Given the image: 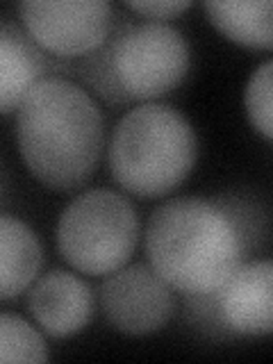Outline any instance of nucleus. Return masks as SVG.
Segmentation results:
<instances>
[{
	"label": "nucleus",
	"mask_w": 273,
	"mask_h": 364,
	"mask_svg": "<svg viewBox=\"0 0 273 364\" xmlns=\"http://www.w3.org/2000/svg\"><path fill=\"white\" fill-rule=\"evenodd\" d=\"M16 112V144L30 173L53 191L85 187L105 146V123L94 96L68 77H46Z\"/></svg>",
	"instance_id": "nucleus-1"
},
{
	"label": "nucleus",
	"mask_w": 273,
	"mask_h": 364,
	"mask_svg": "<svg viewBox=\"0 0 273 364\" xmlns=\"http://www.w3.org/2000/svg\"><path fill=\"white\" fill-rule=\"evenodd\" d=\"M146 255L157 276L182 294L219 289L246 259L230 219L200 196L159 205L146 225Z\"/></svg>",
	"instance_id": "nucleus-2"
},
{
	"label": "nucleus",
	"mask_w": 273,
	"mask_h": 364,
	"mask_svg": "<svg viewBox=\"0 0 273 364\" xmlns=\"http://www.w3.org/2000/svg\"><path fill=\"white\" fill-rule=\"evenodd\" d=\"M198 157V141L187 117L171 105L144 102L117 123L107 166L132 196L159 198L187 180Z\"/></svg>",
	"instance_id": "nucleus-3"
},
{
	"label": "nucleus",
	"mask_w": 273,
	"mask_h": 364,
	"mask_svg": "<svg viewBox=\"0 0 273 364\" xmlns=\"http://www.w3.org/2000/svg\"><path fill=\"white\" fill-rule=\"evenodd\" d=\"M139 242V216L119 191L89 189L66 205L57 221V246L66 264L107 276L128 264Z\"/></svg>",
	"instance_id": "nucleus-4"
},
{
	"label": "nucleus",
	"mask_w": 273,
	"mask_h": 364,
	"mask_svg": "<svg viewBox=\"0 0 273 364\" xmlns=\"http://www.w3.org/2000/svg\"><path fill=\"white\" fill-rule=\"evenodd\" d=\"M114 75L123 94L132 100H153L168 94L185 80L191 50L178 28L164 21L134 23L114 14Z\"/></svg>",
	"instance_id": "nucleus-5"
},
{
	"label": "nucleus",
	"mask_w": 273,
	"mask_h": 364,
	"mask_svg": "<svg viewBox=\"0 0 273 364\" xmlns=\"http://www.w3.org/2000/svg\"><path fill=\"white\" fill-rule=\"evenodd\" d=\"M18 11L37 46L60 60L96 50L114 23V7L105 0H26Z\"/></svg>",
	"instance_id": "nucleus-6"
},
{
	"label": "nucleus",
	"mask_w": 273,
	"mask_h": 364,
	"mask_svg": "<svg viewBox=\"0 0 273 364\" xmlns=\"http://www.w3.org/2000/svg\"><path fill=\"white\" fill-rule=\"evenodd\" d=\"M100 305L119 333L153 335L173 316L176 296L151 264L136 262L107 273L100 284Z\"/></svg>",
	"instance_id": "nucleus-7"
},
{
	"label": "nucleus",
	"mask_w": 273,
	"mask_h": 364,
	"mask_svg": "<svg viewBox=\"0 0 273 364\" xmlns=\"http://www.w3.org/2000/svg\"><path fill=\"white\" fill-rule=\"evenodd\" d=\"M216 307L235 337H264L273 330V264L269 259L242 262L219 289Z\"/></svg>",
	"instance_id": "nucleus-8"
},
{
	"label": "nucleus",
	"mask_w": 273,
	"mask_h": 364,
	"mask_svg": "<svg viewBox=\"0 0 273 364\" xmlns=\"http://www.w3.org/2000/svg\"><path fill=\"white\" fill-rule=\"evenodd\" d=\"M71 68L37 46L16 21L0 18V114L18 109L28 91L41 80L64 77L62 73Z\"/></svg>",
	"instance_id": "nucleus-9"
},
{
	"label": "nucleus",
	"mask_w": 273,
	"mask_h": 364,
	"mask_svg": "<svg viewBox=\"0 0 273 364\" xmlns=\"http://www.w3.org/2000/svg\"><path fill=\"white\" fill-rule=\"evenodd\" d=\"M28 310L50 337H71L94 314V291L73 271L53 269L30 284Z\"/></svg>",
	"instance_id": "nucleus-10"
},
{
	"label": "nucleus",
	"mask_w": 273,
	"mask_h": 364,
	"mask_svg": "<svg viewBox=\"0 0 273 364\" xmlns=\"http://www.w3.org/2000/svg\"><path fill=\"white\" fill-rule=\"evenodd\" d=\"M43 264L37 232L16 216L0 214V301L30 289Z\"/></svg>",
	"instance_id": "nucleus-11"
},
{
	"label": "nucleus",
	"mask_w": 273,
	"mask_h": 364,
	"mask_svg": "<svg viewBox=\"0 0 273 364\" xmlns=\"http://www.w3.org/2000/svg\"><path fill=\"white\" fill-rule=\"evenodd\" d=\"M205 11L212 26L246 48L269 50L273 43L271 0H208Z\"/></svg>",
	"instance_id": "nucleus-12"
},
{
	"label": "nucleus",
	"mask_w": 273,
	"mask_h": 364,
	"mask_svg": "<svg viewBox=\"0 0 273 364\" xmlns=\"http://www.w3.org/2000/svg\"><path fill=\"white\" fill-rule=\"evenodd\" d=\"M112 53H114V30H109L107 39L96 50L80 57L75 71L87 89H91L98 98L109 102V105L119 107V105H128L130 98L123 94L119 80L114 75Z\"/></svg>",
	"instance_id": "nucleus-13"
},
{
	"label": "nucleus",
	"mask_w": 273,
	"mask_h": 364,
	"mask_svg": "<svg viewBox=\"0 0 273 364\" xmlns=\"http://www.w3.org/2000/svg\"><path fill=\"white\" fill-rule=\"evenodd\" d=\"M48 346L41 333L16 314H0V362H46Z\"/></svg>",
	"instance_id": "nucleus-14"
},
{
	"label": "nucleus",
	"mask_w": 273,
	"mask_h": 364,
	"mask_svg": "<svg viewBox=\"0 0 273 364\" xmlns=\"http://www.w3.org/2000/svg\"><path fill=\"white\" fill-rule=\"evenodd\" d=\"M212 200L219 205V210L235 225L239 239H242L244 253L248 257L267 237V214L262 210V205L257 200L244 198L242 193H237V191L219 193V196H214Z\"/></svg>",
	"instance_id": "nucleus-15"
},
{
	"label": "nucleus",
	"mask_w": 273,
	"mask_h": 364,
	"mask_svg": "<svg viewBox=\"0 0 273 364\" xmlns=\"http://www.w3.org/2000/svg\"><path fill=\"white\" fill-rule=\"evenodd\" d=\"M271 89H273V64L271 60H267L248 77L246 94H244L248 119L253 123V128L264 136L267 141H271V136H273V100H271L273 91Z\"/></svg>",
	"instance_id": "nucleus-16"
},
{
	"label": "nucleus",
	"mask_w": 273,
	"mask_h": 364,
	"mask_svg": "<svg viewBox=\"0 0 273 364\" xmlns=\"http://www.w3.org/2000/svg\"><path fill=\"white\" fill-rule=\"evenodd\" d=\"M185 296V307H187V321L203 333L205 337L223 341V339H232L235 333L223 323V318L219 314V307H216L214 291H205V294H182Z\"/></svg>",
	"instance_id": "nucleus-17"
},
{
	"label": "nucleus",
	"mask_w": 273,
	"mask_h": 364,
	"mask_svg": "<svg viewBox=\"0 0 273 364\" xmlns=\"http://www.w3.org/2000/svg\"><path fill=\"white\" fill-rule=\"evenodd\" d=\"M128 7L148 18H173L191 7V0H130Z\"/></svg>",
	"instance_id": "nucleus-18"
}]
</instances>
